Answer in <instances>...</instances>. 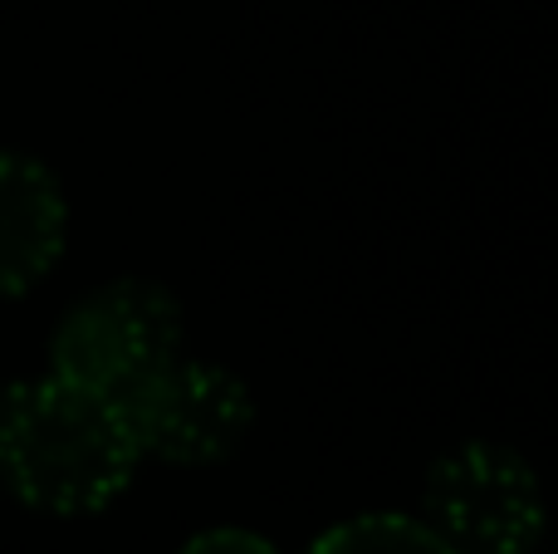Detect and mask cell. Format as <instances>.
Returning <instances> with one entry per match:
<instances>
[{
    "label": "cell",
    "instance_id": "cell-5",
    "mask_svg": "<svg viewBox=\"0 0 558 554\" xmlns=\"http://www.w3.org/2000/svg\"><path fill=\"white\" fill-rule=\"evenodd\" d=\"M69 245V196L35 153L0 147V300L39 290Z\"/></svg>",
    "mask_w": 558,
    "mask_h": 554
},
{
    "label": "cell",
    "instance_id": "cell-7",
    "mask_svg": "<svg viewBox=\"0 0 558 554\" xmlns=\"http://www.w3.org/2000/svg\"><path fill=\"white\" fill-rule=\"evenodd\" d=\"M177 554H279L275 540H265L260 530H245V526H211V530H196Z\"/></svg>",
    "mask_w": 558,
    "mask_h": 554
},
{
    "label": "cell",
    "instance_id": "cell-4",
    "mask_svg": "<svg viewBox=\"0 0 558 554\" xmlns=\"http://www.w3.org/2000/svg\"><path fill=\"white\" fill-rule=\"evenodd\" d=\"M118 408L137 457L167 467H221L245 447L255 427L251 383L226 363L186 359V353L137 383Z\"/></svg>",
    "mask_w": 558,
    "mask_h": 554
},
{
    "label": "cell",
    "instance_id": "cell-6",
    "mask_svg": "<svg viewBox=\"0 0 558 554\" xmlns=\"http://www.w3.org/2000/svg\"><path fill=\"white\" fill-rule=\"evenodd\" d=\"M304 554H451L416 516L402 510H367L328 526Z\"/></svg>",
    "mask_w": 558,
    "mask_h": 554
},
{
    "label": "cell",
    "instance_id": "cell-2",
    "mask_svg": "<svg viewBox=\"0 0 558 554\" xmlns=\"http://www.w3.org/2000/svg\"><path fill=\"white\" fill-rule=\"evenodd\" d=\"M177 353H186L182 300L147 275L94 285L59 314L49 334V373L113 402H123Z\"/></svg>",
    "mask_w": 558,
    "mask_h": 554
},
{
    "label": "cell",
    "instance_id": "cell-1",
    "mask_svg": "<svg viewBox=\"0 0 558 554\" xmlns=\"http://www.w3.org/2000/svg\"><path fill=\"white\" fill-rule=\"evenodd\" d=\"M123 408L59 373L0 383V491L35 516H98L133 486Z\"/></svg>",
    "mask_w": 558,
    "mask_h": 554
},
{
    "label": "cell",
    "instance_id": "cell-3",
    "mask_svg": "<svg viewBox=\"0 0 558 554\" xmlns=\"http://www.w3.org/2000/svg\"><path fill=\"white\" fill-rule=\"evenodd\" d=\"M416 520L451 554H534L544 540L539 471L500 442L451 447L426 471Z\"/></svg>",
    "mask_w": 558,
    "mask_h": 554
}]
</instances>
